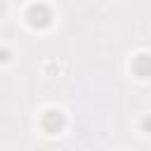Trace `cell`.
I'll return each mask as SVG.
<instances>
[{
  "label": "cell",
  "mask_w": 151,
  "mask_h": 151,
  "mask_svg": "<svg viewBox=\"0 0 151 151\" xmlns=\"http://www.w3.org/2000/svg\"><path fill=\"white\" fill-rule=\"evenodd\" d=\"M28 17H31V24L33 26H45V24H50V14H47V9L42 7V5H33L31 7V12H28Z\"/></svg>",
  "instance_id": "1"
},
{
  "label": "cell",
  "mask_w": 151,
  "mask_h": 151,
  "mask_svg": "<svg viewBox=\"0 0 151 151\" xmlns=\"http://www.w3.org/2000/svg\"><path fill=\"white\" fill-rule=\"evenodd\" d=\"M0 14H2V5H0Z\"/></svg>",
  "instance_id": "2"
}]
</instances>
